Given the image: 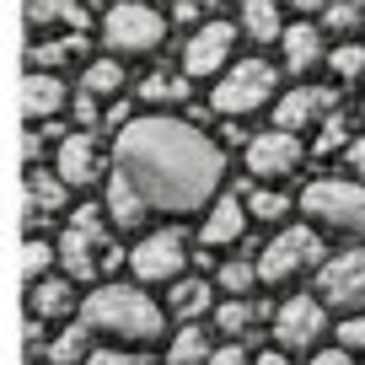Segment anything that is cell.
<instances>
[{"label":"cell","mask_w":365,"mask_h":365,"mask_svg":"<svg viewBox=\"0 0 365 365\" xmlns=\"http://www.w3.org/2000/svg\"><path fill=\"white\" fill-rule=\"evenodd\" d=\"M220 156L215 140H205L194 124L167 113L135 118L118 129V150H113V178L140 199L145 215H188L205 210V199L220 188Z\"/></svg>","instance_id":"obj_1"},{"label":"cell","mask_w":365,"mask_h":365,"mask_svg":"<svg viewBox=\"0 0 365 365\" xmlns=\"http://www.w3.org/2000/svg\"><path fill=\"white\" fill-rule=\"evenodd\" d=\"M81 328L86 333H103L113 344H156L167 333V312L145 296L140 285H97L86 301H81Z\"/></svg>","instance_id":"obj_2"},{"label":"cell","mask_w":365,"mask_h":365,"mask_svg":"<svg viewBox=\"0 0 365 365\" xmlns=\"http://www.w3.org/2000/svg\"><path fill=\"white\" fill-rule=\"evenodd\" d=\"M301 210H307L322 231H333V237H360L365 231V188L360 182L322 178L301 194Z\"/></svg>","instance_id":"obj_3"},{"label":"cell","mask_w":365,"mask_h":365,"mask_svg":"<svg viewBox=\"0 0 365 365\" xmlns=\"http://www.w3.org/2000/svg\"><path fill=\"white\" fill-rule=\"evenodd\" d=\"M274 86H279V70L269 59H242V65L220 70V86L210 91V103H215V113L242 118V113H258L274 97Z\"/></svg>","instance_id":"obj_4"},{"label":"cell","mask_w":365,"mask_h":365,"mask_svg":"<svg viewBox=\"0 0 365 365\" xmlns=\"http://www.w3.org/2000/svg\"><path fill=\"white\" fill-rule=\"evenodd\" d=\"M161 38H167V16L140 6V0H124L103 16V43L113 48V59L150 54V48H161Z\"/></svg>","instance_id":"obj_5"},{"label":"cell","mask_w":365,"mask_h":365,"mask_svg":"<svg viewBox=\"0 0 365 365\" xmlns=\"http://www.w3.org/2000/svg\"><path fill=\"white\" fill-rule=\"evenodd\" d=\"M317 258H322V237H317L312 226H290V231H279V237L263 247V258H258V285H290L296 274L317 269Z\"/></svg>","instance_id":"obj_6"},{"label":"cell","mask_w":365,"mask_h":365,"mask_svg":"<svg viewBox=\"0 0 365 365\" xmlns=\"http://www.w3.org/2000/svg\"><path fill=\"white\" fill-rule=\"evenodd\" d=\"M317 301L322 312H344V317H365V247L339 252L333 263L317 269Z\"/></svg>","instance_id":"obj_7"},{"label":"cell","mask_w":365,"mask_h":365,"mask_svg":"<svg viewBox=\"0 0 365 365\" xmlns=\"http://www.w3.org/2000/svg\"><path fill=\"white\" fill-rule=\"evenodd\" d=\"M54 258L65 263L76 279H91V274H97V263H118L113 247L103 242V210H91V205L76 210V220H70V231L59 237Z\"/></svg>","instance_id":"obj_8"},{"label":"cell","mask_w":365,"mask_h":365,"mask_svg":"<svg viewBox=\"0 0 365 365\" xmlns=\"http://www.w3.org/2000/svg\"><path fill=\"white\" fill-rule=\"evenodd\" d=\"M182 263H188V242H182V231H150V237L129 252V269H135L140 285H178Z\"/></svg>","instance_id":"obj_9"},{"label":"cell","mask_w":365,"mask_h":365,"mask_svg":"<svg viewBox=\"0 0 365 365\" xmlns=\"http://www.w3.org/2000/svg\"><path fill=\"white\" fill-rule=\"evenodd\" d=\"M322 328H328V312H322V301H312V296H290L285 307L274 312V344L285 354L312 349V344L322 339Z\"/></svg>","instance_id":"obj_10"},{"label":"cell","mask_w":365,"mask_h":365,"mask_svg":"<svg viewBox=\"0 0 365 365\" xmlns=\"http://www.w3.org/2000/svg\"><path fill=\"white\" fill-rule=\"evenodd\" d=\"M231 43H237V27L231 22H205L188 33V43H182V76H215L220 65L231 59Z\"/></svg>","instance_id":"obj_11"},{"label":"cell","mask_w":365,"mask_h":365,"mask_svg":"<svg viewBox=\"0 0 365 365\" xmlns=\"http://www.w3.org/2000/svg\"><path fill=\"white\" fill-rule=\"evenodd\" d=\"M333 108H339V91L333 86H290L285 97L274 103V129L296 135V129H312L317 118H328Z\"/></svg>","instance_id":"obj_12"},{"label":"cell","mask_w":365,"mask_h":365,"mask_svg":"<svg viewBox=\"0 0 365 365\" xmlns=\"http://www.w3.org/2000/svg\"><path fill=\"white\" fill-rule=\"evenodd\" d=\"M301 161H307V150H301V140L285 135V129H263L247 145V167L258 172V178H290Z\"/></svg>","instance_id":"obj_13"},{"label":"cell","mask_w":365,"mask_h":365,"mask_svg":"<svg viewBox=\"0 0 365 365\" xmlns=\"http://www.w3.org/2000/svg\"><path fill=\"white\" fill-rule=\"evenodd\" d=\"M54 178L65 188H86L97 178V140L81 129V135H65L59 140V156H54Z\"/></svg>","instance_id":"obj_14"},{"label":"cell","mask_w":365,"mask_h":365,"mask_svg":"<svg viewBox=\"0 0 365 365\" xmlns=\"http://www.w3.org/2000/svg\"><path fill=\"white\" fill-rule=\"evenodd\" d=\"M242 231H247V205L226 194V199H215V205H210L199 242H205V247H231V242H237Z\"/></svg>","instance_id":"obj_15"},{"label":"cell","mask_w":365,"mask_h":365,"mask_svg":"<svg viewBox=\"0 0 365 365\" xmlns=\"http://www.w3.org/2000/svg\"><path fill=\"white\" fill-rule=\"evenodd\" d=\"M279 43H285V65L296 70V76H307V70H317L322 59H328V48H322V27H312V22H290Z\"/></svg>","instance_id":"obj_16"},{"label":"cell","mask_w":365,"mask_h":365,"mask_svg":"<svg viewBox=\"0 0 365 365\" xmlns=\"http://www.w3.org/2000/svg\"><path fill=\"white\" fill-rule=\"evenodd\" d=\"M65 108V81L48 76V70H27L22 76V113L27 118H48Z\"/></svg>","instance_id":"obj_17"},{"label":"cell","mask_w":365,"mask_h":365,"mask_svg":"<svg viewBox=\"0 0 365 365\" xmlns=\"http://www.w3.org/2000/svg\"><path fill=\"white\" fill-rule=\"evenodd\" d=\"M65 210V182L43 167H27V215H59Z\"/></svg>","instance_id":"obj_18"},{"label":"cell","mask_w":365,"mask_h":365,"mask_svg":"<svg viewBox=\"0 0 365 365\" xmlns=\"http://www.w3.org/2000/svg\"><path fill=\"white\" fill-rule=\"evenodd\" d=\"M27 307H33V317H38V322L65 317V312L76 307V285H70V279H38L33 296H27Z\"/></svg>","instance_id":"obj_19"},{"label":"cell","mask_w":365,"mask_h":365,"mask_svg":"<svg viewBox=\"0 0 365 365\" xmlns=\"http://www.w3.org/2000/svg\"><path fill=\"white\" fill-rule=\"evenodd\" d=\"M242 33H247L252 43H274V38H285L279 6H274V0H247V6H242Z\"/></svg>","instance_id":"obj_20"},{"label":"cell","mask_w":365,"mask_h":365,"mask_svg":"<svg viewBox=\"0 0 365 365\" xmlns=\"http://www.w3.org/2000/svg\"><path fill=\"white\" fill-rule=\"evenodd\" d=\"M182 97H188V76H182V70H150V76L140 81V103H150V108L182 103Z\"/></svg>","instance_id":"obj_21"},{"label":"cell","mask_w":365,"mask_h":365,"mask_svg":"<svg viewBox=\"0 0 365 365\" xmlns=\"http://www.w3.org/2000/svg\"><path fill=\"white\" fill-rule=\"evenodd\" d=\"M22 22H27V27H48V22H59V27H70V33L81 38V27H86V6H70V0H43V6H27Z\"/></svg>","instance_id":"obj_22"},{"label":"cell","mask_w":365,"mask_h":365,"mask_svg":"<svg viewBox=\"0 0 365 365\" xmlns=\"http://www.w3.org/2000/svg\"><path fill=\"white\" fill-rule=\"evenodd\" d=\"M205 307H210V285H205V279H178V285H172L167 312H172V317H182V328H194V317Z\"/></svg>","instance_id":"obj_23"},{"label":"cell","mask_w":365,"mask_h":365,"mask_svg":"<svg viewBox=\"0 0 365 365\" xmlns=\"http://www.w3.org/2000/svg\"><path fill=\"white\" fill-rule=\"evenodd\" d=\"M210 354H215V349L205 344V328H199V322H194V328H178V339L167 344L172 365H210Z\"/></svg>","instance_id":"obj_24"},{"label":"cell","mask_w":365,"mask_h":365,"mask_svg":"<svg viewBox=\"0 0 365 365\" xmlns=\"http://www.w3.org/2000/svg\"><path fill=\"white\" fill-rule=\"evenodd\" d=\"M124 86V65L118 59H97V65H86V76H81V97H113V91Z\"/></svg>","instance_id":"obj_25"},{"label":"cell","mask_w":365,"mask_h":365,"mask_svg":"<svg viewBox=\"0 0 365 365\" xmlns=\"http://www.w3.org/2000/svg\"><path fill=\"white\" fill-rule=\"evenodd\" d=\"M108 220H113L118 231H129V226H140L145 220V210H140V199L129 194L118 178H108Z\"/></svg>","instance_id":"obj_26"},{"label":"cell","mask_w":365,"mask_h":365,"mask_svg":"<svg viewBox=\"0 0 365 365\" xmlns=\"http://www.w3.org/2000/svg\"><path fill=\"white\" fill-rule=\"evenodd\" d=\"M328 65L339 81H360L365 76V43H333L328 48Z\"/></svg>","instance_id":"obj_27"},{"label":"cell","mask_w":365,"mask_h":365,"mask_svg":"<svg viewBox=\"0 0 365 365\" xmlns=\"http://www.w3.org/2000/svg\"><path fill=\"white\" fill-rule=\"evenodd\" d=\"M220 285L231 290V301H247V290L258 285V263H247V258H231L226 269H220Z\"/></svg>","instance_id":"obj_28"},{"label":"cell","mask_w":365,"mask_h":365,"mask_svg":"<svg viewBox=\"0 0 365 365\" xmlns=\"http://www.w3.org/2000/svg\"><path fill=\"white\" fill-rule=\"evenodd\" d=\"M76 48H81V38H48V43H33L27 54H33V70H48V76H54V65L70 59Z\"/></svg>","instance_id":"obj_29"},{"label":"cell","mask_w":365,"mask_h":365,"mask_svg":"<svg viewBox=\"0 0 365 365\" xmlns=\"http://www.w3.org/2000/svg\"><path fill=\"white\" fill-rule=\"evenodd\" d=\"M247 215H252V220H269V226H274V220L290 215V199L274 194V188H258V194H247Z\"/></svg>","instance_id":"obj_30"},{"label":"cell","mask_w":365,"mask_h":365,"mask_svg":"<svg viewBox=\"0 0 365 365\" xmlns=\"http://www.w3.org/2000/svg\"><path fill=\"white\" fill-rule=\"evenodd\" d=\"M360 22H365V11H360V6H349V0H339V6H322V33H333V38L354 33Z\"/></svg>","instance_id":"obj_31"},{"label":"cell","mask_w":365,"mask_h":365,"mask_svg":"<svg viewBox=\"0 0 365 365\" xmlns=\"http://www.w3.org/2000/svg\"><path fill=\"white\" fill-rule=\"evenodd\" d=\"M215 322H220V333L237 339V333H247L252 322H258V307H252V301H226V307L215 312Z\"/></svg>","instance_id":"obj_32"},{"label":"cell","mask_w":365,"mask_h":365,"mask_svg":"<svg viewBox=\"0 0 365 365\" xmlns=\"http://www.w3.org/2000/svg\"><path fill=\"white\" fill-rule=\"evenodd\" d=\"M81 354H86V328H65V333H54V344H48V360H54V365H76Z\"/></svg>","instance_id":"obj_33"},{"label":"cell","mask_w":365,"mask_h":365,"mask_svg":"<svg viewBox=\"0 0 365 365\" xmlns=\"http://www.w3.org/2000/svg\"><path fill=\"white\" fill-rule=\"evenodd\" d=\"M48 263H54V247H48V242H22V279H43L48 274Z\"/></svg>","instance_id":"obj_34"},{"label":"cell","mask_w":365,"mask_h":365,"mask_svg":"<svg viewBox=\"0 0 365 365\" xmlns=\"http://www.w3.org/2000/svg\"><path fill=\"white\" fill-rule=\"evenodd\" d=\"M333 150H349V129H344V118H328L317 135V156H333Z\"/></svg>","instance_id":"obj_35"},{"label":"cell","mask_w":365,"mask_h":365,"mask_svg":"<svg viewBox=\"0 0 365 365\" xmlns=\"http://www.w3.org/2000/svg\"><path fill=\"white\" fill-rule=\"evenodd\" d=\"M339 349L365 354V317H344V328H339Z\"/></svg>","instance_id":"obj_36"},{"label":"cell","mask_w":365,"mask_h":365,"mask_svg":"<svg viewBox=\"0 0 365 365\" xmlns=\"http://www.w3.org/2000/svg\"><path fill=\"white\" fill-rule=\"evenodd\" d=\"M210 365H247V349H242V344H220V349L210 354Z\"/></svg>","instance_id":"obj_37"},{"label":"cell","mask_w":365,"mask_h":365,"mask_svg":"<svg viewBox=\"0 0 365 365\" xmlns=\"http://www.w3.org/2000/svg\"><path fill=\"white\" fill-rule=\"evenodd\" d=\"M86 365H135V354H118V349H91Z\"/></svg>","instance_id":"obj_38"},{"label":"cell","mask_w":365,"mask_h":365,"mask_svg":"<svg viewBox=\"0 0 365 365\" xmlns=\"http://www.w3.org/2000/svg\"><path fill=\"white\" fill-rule=\"evenodd\" d=\"M344 156H349V172H354V178H365V140H349V150H344Z\"/></svg>","instance_id":"obj_39"},{"label":"cell","mask_w":365,"mask_h":365,"mask_svg":"<svg viewBox=\"0 0 365 365\" xmlns=\"http://www.w3.org/2000/svg\"><path fill=\"white\" fill-rule=\"evenodd\" d=\"M312 365H354V360H349V349H317Z\"/></svg>","instance_id":"obj_40"},{"label":"cell","mask_w":365,"mask_h":365,"mask_svg":"<svg viewBox=\"0 0 365 365\" xmlns=\"http://www.w3.org/2000/svg\"><path fill=\"white\" fill-rule=\"evenodd\" d=\"M172 16H178V22H188V27H194V22H199V16H205V11H199L194 0H182V6H178V11H172ZM199 27H205V22H199Z\"/></svg>","instance_id":"obj_41"},{"label":"cell","mask_w":365,"mask_h":365,"mask_svg":"<svg viewBox=\"0 0 365 365\" xmlns=\"http://www.w3.org/2000/svg\"><path fill=\"white\" fill-rule=\"evenodd\" d=\"M258 365H290V360H285V349H269V354H258Z\"/></svg>","instance_id":"obj_42"}]
</instances>
